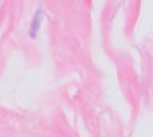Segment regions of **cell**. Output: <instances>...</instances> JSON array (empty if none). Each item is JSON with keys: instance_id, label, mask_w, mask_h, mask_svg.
<instances>
[{"instance_id": "6da1fadb", "label": "cell", "mask_w": 153, "mask_h": 137, "mask_svg": "<svg viewBox=\"0 0 153 137\" xmlns=\"http://www.w3.org/2000/svg\"><path fill=\"white\" fill-rule=\"evenodd\" d=\"M41 20H43V11H38V13H36V16H34V20H32L30 31H29V34H30V37H36V36H38L39 25H41Z\"/></svg>"}]
</instances>
